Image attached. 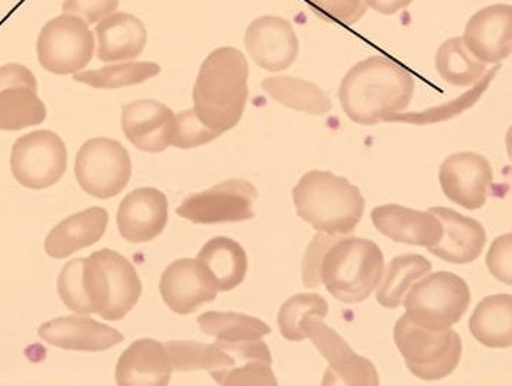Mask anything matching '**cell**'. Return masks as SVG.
Instances as JSON below:
<instances>
[{"label": "cell", "mask_w": 512, "mask_h": 386, "mask_svg": "<svg viewBox=\"0 0 512 386\" xmlns=\"http://www.w3.org/2000/svg\"><path fill=\"white\" fill-rule=\"evenodd\" d=\"M413 74L384 55L366 58L343 77L340 105L352 122L374 126L395 113L404 112L413 100Z\"/></svg>", "instance_id": "6da1fadb"}, {"label": "cell", "mask_w": 512, "mask_h": 386, "mask_svg": "<svg viewBox=\"0 0 512 386\" xmlns=\"http://www.w3.org/2000/svg\"><path fill=\"white\" fill-rule=\"evenodd\" d=\"M249 64L238 48L220 47L207 55L193 89L194 112L220 135L241 122L248 102Z\"/></svg>", "instance_id": "7a4b0ae2"}, {"label": "cell", "mask_w": 512, "mask_h": 386, "mask_svg": "<svg viewBox=\"0 0 512 386\" xmlns=\"http://www.w3.org/2000/svg\"><path fill=\"white\" fill-rule=\"evenodd\" d=\"M297 214L317 232L343 236L355 232L364 216L361 190L330 171H309L293 190Z\"/></svg>", "instance_id": "3957f363"}, {"label": "cell", "mask_w": 512, "mask_h": 386, "mask_svg": "<svg viewBox=\"0 0 512 386\" xmlns=\"http://www.w3.org/2000/svg\"><path fill=\"white\" fill-rule=\"evenodd\" d=\"M384 267V255L372 240L337 239L323 253L320 281L342 303H362L377 290Z\"/></svg>", "instance_id": "277c9868"}, {"label": "cell", "mask_w": 512, "mask_h": 386, "mask_svg": "<svg viewBox=\"0 0 512 386\" xmlns=\"http://www.w3.org/2000/svg\"><path fill=\"white\" fill-rule=\"evenodd\" d=\"M84 288L93 314L118 321L138 304L142 285L134 265L121 253L102 249L84 262Z\"/></svg>", "instance_id": "5b68a950"}, {"label": "cell", "mask_w": 512, "mask_h": 386, "mask_svg": "<svg viewBox=\"0 0 512 386\" xmlns=\"http://www.w3.org/2000/svg\"><path fill=\"white\" fill-rule=\"evenodd\" d=\"M394 340L413 375L440 381L452 375L462 358V340L455 330H427L407 316L395 324Z\"/></svg>", "instance_id": "8992f818"}, {"label": "cell", "mask_w": 512, "mask_h": 386, "mask_svg": "<svg viewBox=\"0 0 512 386\" xmlns=\"http://www.w3.org/2000/svg\"><path fill=\"white\" fill-rule=\"evenodd\" d=\"M408 317L427 330H445L459 323L471 304V290L459 275L436 272L416 282L405 295Z\"/></svg>", "instance_id": "52a82bcc"}, {"label": "cell", "mask_w": 512, "mask_h": 386, "mask_svg": "<svg viewBox=\"0 0 512 386\" xmlns=\"http://www.w3.org/2000/svg\"><path fill=\"white\" fill-rule=\"evenodd\" d=\"M95 50V34L79 16H57L38 35V60L42 68L58 76L80 73L92 61Z\"/></svg>", "instance_id": "ba28073f"}, {"label": "cell", "mask_w": 512, "mask_h": 386, "mask_svg": "<svg viewBox=\"0 0 512 386\" xmlns=\"http://www.w3.org/2000/svg\"><path fill=\"white\" fill-rule=\"evenodd\" d=\"M74 173L87 194L96 199H112L122 193L131 180V157L115 139H89L77 152Z\"/></svg>", "instance_id": "9c48e42d"}, {"label": "cell", "mask_w": 512, "mask_h": 386, "mask_svg": "<svg viewBox=\"0 0 512 386\" xmlns=\"http://www.w3.org/2000/svg\"><path fill=\"white\" fill-rule=\"evenodd\" d=\"M67 148L51 131H35L16 139L11 168L21 186L42 190L57 184L67 171Z\"/></svg>", "instance_id": "30bf717a"}, {"label": "cell", "mask_w": 512, "mask_h": 386, "mask_svg": "<svg viewBox=\"0 0 512 386\" xmlns=\"http://www.w3.org/2000/svg\"><path fill=\"white\" fill-rule=\"evenodd\" d=\"M306 339L319 349L329 362L322 385L378 386L377 368L371 360L356 355L352 347L332 327L324 324L319 317H304L301 321Z\"/></svg>", "instance_id": "8fae6325"}, {"label": "cell", "mask_w": 512, "mask_h": 386, "mask_svg": "<svg viewBox=\"0 0 512 386\" xmlns=\"http://www.w3.org/2000/svg\"><path fill=\"white\" fill-rule=\"evenodd\" d=\"M258 191L242 178L223 181L199 194H191L178 206V216L200 225L236 223L254 219Z\"/></svg>", "instance_id": "7c38bea8"}, {"label": "cell", "mask_w": 512, "mask_h": 386, "mask_svg": "<svg viewBox=\"0 0 512 386\" xmlns=\"http://www.w3.org/2000/svg\"><path fill=\"white\" fill-rule=\"evenodd\" d=\"M47 118L34 73L22 64L0 67V131H21Z\"/></svg>", "instance_id": "4fadbf2b"}, {"label": "cell", "mask_w": 512, "mask_h": 386, "mask_svg": "<svg viewBox=\"0 0 512 386\" xmlns=\"http://www.w3.org/2000/svg\"><path fill=\"white\" fill-rule=\"evenodd\" d=\"M439 180L447 199L463 209L479 210L491 194L494 171L482 155L458 152L443 162Z\"/></svg>", "instance_id": "5bb4252c"}, {"label": "cell", "mask_w": 512, "mask_h": 386, "mask_svg": "<svg viewBox=\"0 0 512 386\" xmlns=\"http://www.w3.org/2000/svg\"><path fill=\"white\" fill-rule=\"evenodd\" d=\"M245 47L256 66L278 73L293 66L300 51L296 31L287 19L267 15L255 19L245 32Z\"/></svg>", "instance_id": "9a60e30c"}, {"label": "cell", "mask_w": 512, "mask_h": 386, "mask_svg": "<svg viewBox=\"0 0 512 386\" xmlns=\"http://www.w3.org/2000/svg\"><path fill=\"white\" fill-rule=\"evenodd\" d=\"M473 57L485 64H498L512 53V6L491 5L476 12L462 37Z\"/></svg>", "instance_id": "2e32d148"}, {"label": "cell", "mask_w": 512, "mask_h": 386, "mask_svg": "<svg viewBox=\"0 0 512 386\" xmlns=\"http://www.w3.org/2000/svg\"><path fill=\"white\" fill-rule=\"evenodd\" d=\"M168 222V200L157 188H136L118 210V229L129 243L157 239Z\"/></svg>", "instance_id": "e0dca14e"}, {"label": "cell", "mask_w": 512, "mask_h": 386, "mask_svg": "<svg viewBox=\"0 0 512 386\" xmlns=\"http://www.w3.org/2000/svg\"><path fill=\"white\" fill-rule=\"evenodd\" d=\"M174 122L173 110L155 100H136L122 109L123 134L141 151L157 154L171 147Z\"/></svg>", "instance_id": "ac0fdd59"}, {"label": "cell", "mask_w": 512, "mask_h": 386, "mask_svg": "<svg viewBox=\"0 0 512 386\" xmlns=\"http://www.w3.org/2000/svg\"><path fill=\"white\" fill-rule=\"evenodd\" d=\"M162 300L174 313L191 314L216 300L217 290L196 259H178L168 265L160 282Z\"/></svg>", "instance_id": "d6986e66"}, {"label": "cell", "mask_w": 512, "mask_h": 386, "mask_svg": "<svg viewBox=\"0 0 512 386\" xmlns=\"http://www.w3.org/2000/svg\"><path fill=\"white\" fill-rule=\"evenodd\" d=\"M430 212L442 223V238L429 251L450 264H471L486 245V232L478 220L463 216L447 207H433Z\"/></svg>", "instance_id": "ffe728a7"}, {"label": "cell", "mask_w": 512, "mask_h": 386, "mask_svg": "<svg viewBox=\"0 0 512 386\" xmlns=\"http://www.w3.org/2000/svg\"><path fill=\"white\" fill-rule=\"evenodd\" d=\"M38 334L50 345L77 352H105L123 342L122 333L118 330L79 316L48 321L42 324Z\"/></svg>", "instance_id": "44dd1931"}, {"label": "cell", "mask_w": 512, "mask_h": 386, "mask_svg": "<svg viewBox=\"0 0 512 386\" xmlns=\"http://www.w3.org/2000/svg\"><path fill=\"white\" fill-rule=\"evenodd\" d=\"M371 217L379 232L394 242L429 249L442 238V223L432 212H418L398 204H385L375 207Z\"/></svg>", "instance_id": "7402d4cb"}, {"label": "cell", "mask_w": 512, "mask_h": 386, "mask_svg": "<svg viewBox=\"0 0 512 386\" xmlns=\"http://www.w3.org/2000/svg\"><path fill=\"white\" fill-rule=\"evenodd\" d=\"M170 359L165 346L157 340L141 339L132 343L116 365L119 386H167L171 381Z\"/></svg>", "instance_id": "603a6c76"}, {"label": "cell", "mask_w": 512, "mask_h": 386, "mask_svg": "<svg viewBox=\"0 0 512 386\" xmlns=\"http://www.w3.org/2000/svg\"><path fill=\"white\" fill-rule=\"evenodd\" d=\"M97 58L105 63L131 61L144 53L148 32L144 22L128 12H113L96 24Z\"/></svg>", "instance_id": "cb8c5ba5"}, {"label": "cell", "mask_w": 512, "mask_h": 386, "mask_svg": "<svg viewBox=\"0 0 512 386\" xmlns=\"http://www.w3.org/2000/svg\"><path fill=\"white\" fill-rule=\"evenodd\" d=\"M108 223L109 214L102 207L73 214L51 230L45 240V252L51 258L63 259L89 248L103 238Z\"/></svg>", "instance_id": "d4e9b609"}, {"label": "cell", "mask_w": 512, "mask_h": 386, "mask_svg": "<svg viewBox=\"0 0 512 386\" xmlns=\"http://www.w3.org/2000/svg\"><path fill=\"white\" fill-rule=\"evenodd\" d=\"M197 264L217 291L235 290L245 280L248 256L236 240L215 238L203 246Z\"/></svg>", "instance_id": "484cf974"}, {"label": "cell", "mask_w": 512, "mask_h": 386, "mask_svg": "<svg viewBox=\"0 0 512 386\" xmlns=\"http://www.w3.org/2000/svg\"><path fill=\"white\" fill-rule=\"evenodd\" d=\"M469 329L479 343L491 349L512 346L511 294L489 295L473 311Z\"/></svg>", "instance_id": "4316f807"}, {"label": "cell", "mask_w": 512, "mask_h": 386, "mask_svg": "<svg viewBox=\"0 0 512 386\" xmlns=\"http://www.w3.org/2000/svg\"><path fill=\"white\" fill-rule=\"evenodd\" d=\"M262 90L275 102L297 112L322 116L332 110L329 94L317 84L293 76H272L262 80Z\"/></svg>", "instance_id": "83f0119b"}, {"label": "cell", "mask_w": 512, "mask_h": 386, "mask_svg": "<svg viewBox=\"0 0 512 386\" xmlns=\"http://www.w3.org/2000/svg\"><path fill=\"white\" fill-rule=\"evenodd\" d=\"M165 346L173 372L204 371L213 373L238 366L235 353L228 343L204 345L199 342H168Z\"/></svg>", "instance_id": "f1b7e54d"}, {"label": "cell", "mask_w": 512, "mask_h": 386, "mask_svg": "<svg viewBox=\"0 0 512 386\" xmlns=\"http://www.w3.org/2000/svg\"><path fill=\"white\" fill-rule=\"evenodd\" d=\"M432 268L429 259L416 253L392 259L377 293L378 303L385 308L400 307L410 288Z\"/></svg>", "instance_id": "f546056e"}, {"label": "cell", "mask_w": 512, "mask_h": 386, "mask_svg": "<svg viewBox=\"0 0 512 386\" xmlns=\"http://www.w3.org/2000/svg\"><path fill=\"white\" fill-rule=\"evenodd\" d=\"M436 70L446 83L468 87L484 77L486 64L473 57L462 37H456L440 45L436 54Z\"/></svg>", "instance_id": "4dcf8cb0"}, {"label": "cell", "mask_w": 512, "mask_h": 386, "mask_svg": "<svg viewBox=\"0 0 512 386\" xmlns=\"http://www.w3.org/2000/svg\"><path fill=\"white\" fill-rule=\"evenodd\" d=\"M197 323L204 334L225 343L251 342L271 333V327L264 321L241 313L209 311Z\"/></svg>", "instance_id": "1f68e13d"}, {"label": "cell", "mask_w": 512, "mask_h": 386, "mask_svg": "<svg viewBox=\"0 0 512 386\" xmlns=\"http://www.w3.org/2000/svg\"><path fill=\"white\" fill-rule=\"evenodd\" d=\"M161 67L151 61H131L113 64L97 70L80 71L74 74V81L95 87V89H122L138 86L160 74Z\"/></svg>", "instance_id": "d6a6232c"}, {"label": "cell", "mask_w": 512, "mask_h": 386, "mask_svg": "<svg viewBox=\"0 0 512 386\" xmlns=\"http://www.w3.org/2000/svg\"><path fill=\"white\" fill-rule=\"evenodd\" d=\"M501 66H495L491 70L486 71L484 77L475 83L468 93L453 100V102L446 103V105L432 107V109L424 110L420 113H395V115L388 116L384 122H404L411 123V125H429V123L445 122L452 118H456L460 113L468 110L469 107L475 105L482 94L488 87L491 86L492 80L495 79Z\"/></svg>", "instance_id": "836d02e7"}, {"label": "cell", "mask_w": 512, "mask_h": 386, "mask_svg": "<svg viewBox=\"0 0 512 386\" xmlns=\"http://www.w3.org/2000/svg\"><path fill=\"white\" fill-rule=\"evenodd\" d=\"M329 313V304L319 294H297L288 298L278 313V324L284 339L290 342H301L306 339L301 330L304 317L324 319Z\"/></svg>", "instance_id": "e575fe53"}, {"label": "cell", "mask_w": 512, "mask_h": 386, "mask_svg": "<svg viewBox=\"0 0 512 386\" xmlns=\"http://www.w3.org/2000/svg\"><path fill=\"white\" fill-rule=\"evenodd\" d=\"M272 358L251 359L239 366L213 372L217 385L225 386H277L271 369Z\"/></svg>", "instance_id": "d590c367"}, {"label": "cell", "mask_w": 512, "mask_h": 386, "mask_svg": "<svg viewBox=\"0 0 512 386\" xmlns=\"http://www.w3.org/2000/svg\"><path fill=\"white\" fill-rule=\"evenodd\" d=\"M84 262L86 258L68 262L58 277V294L67 308L74 313L93 314L92 304L84 288Z\"/></svg>", "instance_id": "8d00e7d4"}, {"label": "cell", "mask_w": 512, "mask_h": 386, "mask_svg": "<svg viewBox=\"0 0 512 386\" xmlns=\"http://www.w3.org/2000/svg\"><path fill=\"white\" fill-rule=\"evenodd\" d=\"M219 136V132L204 125L194 109H189L176 115L171 145L180 149L199 148L215 141Z\"/></svg>", "instance_id": "74e56055"}, {"label": "cell", "mask_w": 512, "mask_h": 386, "mask_svg": "<svg viewBox=\"0 0 512 386\" xmlns=\"http://www.w3.org/2000/svg\"><path fill=\"white\" fill-rule=\"evenodd\" d=\"M311 11L324 21L355 25L368 11L365 0H306Z\"/></svg>", "instance_id": "f35d334b"}, {"label": "cell", "mask_w": 512, "mask_h": 386, "mask_svg": "<svg viewBox=\"0 0 512 386\" xmlns=\"http://www.w3.org/2000/svg\"><path fill=\"white\" fill-rule=\"evenodd\" d=\"M121 0H64L63 14L79 16L86 24H99L119 8Z\"/></svg>", "instance_id": "ab89813d"}, {"label": "cell", "mask_w": 512, "mask_h": 386, "mask_svg": "<svg viewBox=\"0 0 512 386\" xmlns=\"http://www.w3.org/2000/svg\"><path fill=\"white\" fill-rule=\"evenodd\" d=\"M339 236L327 235L320 232L310 243L303 259V282L307 288H316L322 284L320 281L319 269L323 253L332 243H335Z\"/></svg>", "instance_id": "60d3db41"}, {"label": "cell", "mask_w": 512, "mask_h": 386, "mask_svg": "<svg viewBox=\"0 0 512 386\" xmlns=\"http://www.w3.org/2000/svg\"><path fill=\"white\" fill-rule=\"evenodd\" d=\"M511 233L495 239L486 256V265L497 280L512 284L511 274Z\"/></svg>", "instance_id": "b9f144b4"}, {"label": "cell", "mask_w": 512, "mask_h": 386, "mask_svg": "<svg viewBox=\"0 0 512 386\" xmlns=\"http://www.w3.org/2000/svg\"><path fill=\"white\" fill-rule=\"evenodd\" d=\"M414 0H365L368 8L381 15H395L413 3Z\"/></svg>", "instance_id": "7bdbcfd3"}]
</instances>
